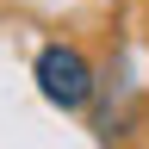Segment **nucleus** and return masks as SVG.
<instances>
[{"mask_svg":"<svg viewBox=\"0 0 149 149\" xmlns=\"http://www.w3.org/2000/svg\"><path fill=\"white\" fill-rule=\"evenodd\" d=\"M31 81H37V93H44L50 106H62V112H81L93 100V62L74 44H44L37 62H31Z\"/></svg>","mask_w":149,"mask_h":149,"instance_id":"f257e3e1","label":"nucleus"}]
</instances>
